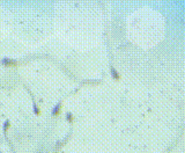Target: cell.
Here are the masks:
<instances>
[{
    "instance_id": "obj_5",
    "label": "cell",
    "mask_w": 185,
    "mask_h": 153,
    "mask_svg": "<svg viewBox=\"0 0 185 153\" xmlns=\"http://www.w3.org/2000/svg\"><path fill=\"white\" fill-rule=\"evenodd\" d=\"M33 113H34L35 116H41L42 115V110H41L39 106L35 101H33Z\"/></svg>"
},
{
    "instance_id": "obj_3",
    "label": "cell",
    "mask_w": 185,
    "mask_h": 153,
    "mask_svg": "<svg viewBox=\"0 0 185 153\" xmlns=\"http://www.w3.org/2000/svg\"><path fill=\"white\" fill-rule=\"evenodd\" d=\"M65 120H66V122L68 123V124H74V122H75V116L71 113V111H67L66 113V115H65Z\"/></svg>"
},
{
    "instance_id": "obj_4",
    "label": "cell",
    "mask_w": 185,
    "mask_h": 153,
    "mask_svg": "<svg viewBox=\"0 0 185 153\" xmlns=\"http://www.w3.org/2000/svg\"><path fill=\"white\" fill-rule=\"evenodd\" d=\"M11 128H12V123H11V121H10V120H6V121L3 123V132H4L5 135H7Z\"/></svg>"
},
{
    "instance_id": "obj_6",
    "label": "cell",
    "mask_w": 185,
    "mask_h": 153,
    "mask_svg": "<svg viewBox=\"0 0 185 153\" xmlns=\"http://www.w3.org/2000/svg\"><path fill=\"white\" fill-rule=\"evenodd\" d=\"M110 72H111V76H112L114 79L118 80V79L120 78V76H119V73H118V72H117V71H116L114 67H111V71H110Z\"/></svg>"
},
{
    "instance_id": "obj_2",
    "label": "cell",
    "mask_w": 185,
    "mask_h": 153,
    "mask_svg": "<svg viewBox=\"0 0 185 153\" xmlns=\"http://www.w3.org/2000/svg\"><path fill=\"white\" fill-rule=\"evenodd\" d=\"M61 109H63V102L61 101H59L58 103H56L54 105V107L52 108V110H51V115H52V117H58V116H60V114H61Z\"/></svg>"
},
{
    "instance_id": "obj_1",
    "label": "cell",
    "mask_w": 185,
    "mask_h": 153,
    "mask_svg": "<svg viewBox=\"0 0 185 153\" xmlns=\"http://www.w3.org/2000/svg\"><path fill=\"white\" fill-rule=\"evenodd\" d=\"M0 64H1V66L5 67V68H18L19 65H20L16 59H13V58H10V57L1 58Z\"/></svg>"
}]
</instances>
